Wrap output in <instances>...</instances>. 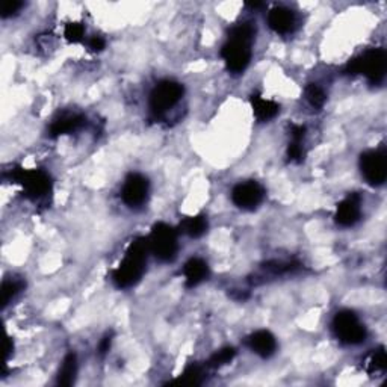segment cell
Segmentation results:
<instances>
[{
	"instance_id": "1",
	"label": "cell",
	"mask_w": 387,
	"mask_h": 387,
	"mask_svg": "<svg viewBox=\"0 0 387 387\" xmlns=\"http://www.w3.org/2000/svg\"><path fill=\"white\" fill-rule=\"evenodd\" d=\"M149 251V242L145 238H138L129 245L121 264L112 273V282L116 288H132L141 280L145 271V265H147Z\"/></svg>"
},
{
	"instance_id": "2",
	"label": "cell",
	"mask_w": 387,
	"mask_h": 387,
	"mask_svg": "<svg viewBox=\"0 0 387 387\" xmlns=\"http://www.w3.org/2000/svg\"><path fill=\"white\" fill-rule=\"evenodd\" d=\"M387 70V53L384 49H371L354 58L345 67V75H363L372 85L382 84Z\"/></svg>"
},
{
	"instance_id": "3",
	"label": "cell",
	"mask_w": 387,
	"mask_h": 387,
	"mask_svg": "<svg viewBox=\"0 0 387 387\" xmlns=\"http://www.w3.org/2000/svg\"><path fill=\"white\" fill-rule=\"evenodd\" d=\"M10 179L14 184L23 186L25 195L29 200H41L52 192V179L42 170L14 168L10 171Z\"/></svg>"
},
{
	"instance_id": "4",
	"label": "cell",
	"mask_w": 387,
	"mask_h": 387,
	"mask_svg": "<svg viewBox=\"0 0 387 387\" xmlns=\"http://www.w3.org/2000/svg\"><path fill=\"white\" fill-rule=\"evenodd\" d=\"M149 250L160 262H171L179 251L177 232L171 225L158 223L153 225L150 236L147 238Z\"/></svg>"
},
{
	"instance_id": "5",
	"label": "cell",
	"mask_w": 387,
	"mask_h": 387,
	"mask_svg": "<svg viewBox=\"0 0 387 387\" xmlns=\"http://www.w3.org/2000/svg\"><path fill=\"white\" fill-rule=\"evenodd\" d=\"M333 332L336 338L345 345H359L368 336L366 327L351 310H340L336 313L333 319Z\"/></svg>"
},
{
	"instance_id": "6",
	"label": "cell",
	"mask_w": 387,
	"mask_h": 387,
	"mask_svg": "<svg viewBox=\"0 0 387 387\" xmlns=\"http://www.w3.org/2000/svg\"><path fill=\"white\" fill-rule=\"evenodd\" d=\"M184 85L176 80H160L150 94V111L155 116L164 115L184 97Z\"/></svg>"
},
{
	"instance_id": "7",
	"label": "cell",
	"mask_w": 387,
	"mask_h": 387,
	"mask_svg": "<svg viewBox=\"0 0 387 387\" xmlns=\"http://www.w3.org/2000/svg\"><path fill=\"white\" fill-rule=\"evenodd\" d=\"M251 42L248 40L229 36V41L221 49V58L225 67L233 75H239L247 70L251 61Z\"/></svg>"
},
{
	"instance_id": "8",
	"label": "cell",
	"mask_w": 387,
	"mask_h": 387,
	"mask_svg": "<svg viewBox=\"0 0 387 387\" xmlns=\"http://www.w3.org/2000/svg\"><path fill=\"white\" fill-rule=\"evenodd\" d=\"M360 171L371 186H382L387 179V158L384 150H368L360 156Z\"/></svg>"
},
{
	"instance_id": "9",
	"label": "cell",
	"mask_w": 387,
	"mask_h": 387,
	"mask_svg": "<svg viewBox=\"0 0 387 387\" xmlns=\"http://www.w3.org/2000/svg\"><path fill=\"white\" fill-rule=\"evenodd\" d=\"M264 188L254 180L238 184L232 191V201L235 203V206L244 210H254L259 208V204L264 201Z\"/></svg>"
},
{
	"instance_id": "10",
	"label": "cell",
	"mask_w": 387,
	"mask_h": 387,
	"mask_svg": "<svg viewBox=\"0 0 387 387\" xmlns=\"http://www.w3.org/2000/svg\"><path fill=\"white\" fill-rule=\"evenodd\" d=\"M150 191L149 179L142 174H130L121 189V199L129 208H140L147 201Z\"/></svg>"
},
{
	"instance_id": "11",
	"label": "cell",
	"mask_w": 387,
	"mask_h": 387,
	"mask_svg": "<svg viewBox=\"0 0 387 387\" xmlns=\"http://www.w3.org/2000/svg\"><path fill=\"white\" fill-rule=\"evenodd\" d=\"M362 216V199L359 194H349L343 199L336 209V223L340 227H353Z\"/></svg>"
},
{
	"instance_id": "12",
	"label": "cell",
	"mask_w": 387,
	"mask_h": 387,
	"mask_svg": "<svg viewBox=\"0 0 387 387\" xmlns=\"http://www.w3.org/2000/svg\"><path fill=\"white\" fill-rule=\"evenodd\" d=\"M297 25V16L289 8L284 6H275L268 12V26L273 29L275 34L288 35Z\"/></svg>"
},
{
	"instance_id": "13",
	"label": "cell",
	"mask_w": 387,
	"mask_h": 387,
	"mask_svg": "<svg viewBox=\"0 0 387 387\" xmlns=\"http://www.w3.org/2000/svg\"><path fill=\"white\" fill-rule=\"evenodd\" d=\"M247 345L254 354L260 355L262 359H268V357H271L275 353L277 340L273 333L266 330H259L248 336Z\"/></svg>"
},
{
	"instance_id": "14",
	"label": "cell",
	"mask_w": 387,
	"mask_h": 387,
	"mask_svg": "<svg viewBox=\"0 0 387 387\" xmlns=\"http://www.w3.org/2000/svg\"><path fill=\"white\" fill-rule=\"evenodd\" d=\"M86 124V118L82 114H64L50 124V136H61V135H68L73 132L82 129Z\"/></svg>"
},
{
	"instance_id": "15",
	"label": "cell",
	"mask_w": 387,
	"mask_h": 387,
	"mask_svg": "<svg viewBox=\"0 0 387 387\" xmlns=\"http://www.w3.org/2000/svg\"><path fill=\"white\" fill-rule=\"evenodd\" d=\"M185 274V283L188 288H195L199 286L200 283L204 280H208L209 277V266L206 262L200 258H192L186 262V265L184 268Z\"/></svg>"
},
{
	"instance_id": "16",
	"label": "cell",
	"mask_w": 387,
	"mask_h": 387,
	"mask_svg": "<svg viewBox=\"0 0 387 387\" xmlns=\"http://www.w3.org/2000/svg\"><path fill=\"white\" fill-rule=\"evenodd\" d=\"M251 106L255 120L260 123H266L275 118L280 112V105L274 100H268L260 96V94H253L251 96Z\"/></svg>"
},
{
	"instance_id": "17",
	"label": "cell",
	"mask_w": 387,
	"mask_h": 387,
	"mask_svg": "<svg viewBox=\"0 0 387 387\" xmlns=\"http://www.w3.org/2000/svg\"><path fill=\"white\" fill-rule=\"evenodd\" d=\"M363 368L372 377H378L379 374H383L387 368V355H386L384 348L382 347L378 349H374V351H372L366 359H364Z\"/></svg>"
},
{
	"instance_id": "18",
	"label": "cell",
	"mask_w": 387,
	"mask_h": 387,
	"mask_svg": "<svg viewBox=\"0 0 387 387\" xmlns=\"http://www.w3.org/2000/svg\"><path fill=\"white\" fill-rule=\"evenodd\" d=\"M77 374V359L76 354H67L61 364V369L58 372V384L60 386H71L75 383Z\"/></svg>"
},
{
	"instance_id": "19",
	"label": "cell",
	"mask_w": 387,
	"mask_h": 387,
	"mask_svg": "<svg viewBox=\"0 0 387 387\" xmlns=\"http://www.w3.org/2000/svg\"><path fill=\"white\" fill-rule=\"evenodd\" d=\"M208 225L209 224L206 216L195 215L191 218H186V220L180 224V229L189 238H201L204 233L208 232Z\"/></svg>"
},
{
	"instance_id": "20",
	"label": "cell",
	"mask_w": 387,
	"mask_h": 387,
	"mask_svg": "<svg viewBox=\"0 0 387 387\" xmlns=\"http://www.w3.org/2000/svg\"><path fill=\"white\" fill-rule=\"evenodd\" d=\"M25 288V282L20 279H10L5 280L2 284V290H0V301H2V308H6L17 294H20Z\"/></svg>"
},
{
	"instance_id": "21",
	"label": "cell",
	"mask_w": 387,
	"mask_h": 387,
	"mask_svg": "<svg viewBox=\"0 0 387 387\" xmlns=\"http://www.w3.org/2000/svg\"><path fill=\"white\" fill-rule=\"evenodd\" d=\"M304 97L305 100H308V103L315 109V111H321L327 101V94L318 84H309L308 86H305Z\"/></svg>"
},
{
	"instance_id": "22",
	"label": "cell",
	"mask_w": 387,
	"mask_h": 387,
	"mask_svg": "<svg viewBox=\"0 0 387 387\" xmlns=\"http://www.w3.org/2000/svg\"><path fill=\"white\" fill-rule=\"evenodd\" d=\"M203 375H204V372L200 366H197V364H191V366H188L184 371V374H180V377L173 383L182 384V386H199L203 383Z\"/></svg>"
},
{
	"instance_id": "23",
	"label": "cell",
	"mask_w": 387,
	"mask_h": 387,
	"mask_svg": "<svg viewBox=\"0 0 387 387\" xmlns=\"http://www.w3.org/2000/svg\"><path fill=\"white\" fill-rule=\"evenodd\" d=\"M236 357V349L232 347L221 348L220 351H216L214 355L210 357L208 362V366L210 368H221L224 364H229L233 359Z\"/></svg>"
},
{
	"instance_id": "24",
	"label": "cell",
	"mask_w": 387,
	"mask_h": 387,
	"mask_svg": "<svg viewBox=\"0 0 387 387\" xmlns=\"http://www.w3.org/2000/svg\"><path fill=\"white\" fill-rule=\"evenodd\" d=\"M85 36V27L80 23H67L64 27V38L67 40L70 45H79L82 42Z\"/></svg>"
},
{
	"instance_id": "25",
	"label": "cell",
	"mask_w": 387,
	"mask_h": 387,
	"mask_svg": "<svg viewBox=\"0 0 387 387\" xmlns=\"http://www.w3.org/2000/svg\"><path fill=\"white\" fill-rule=\"evenodd\" d=\"M288 158L290 162H303L304 159V147H303V142H294L290 141L289 142V147H288Z\"/></svg>"
},
{
	"instance_id": "26",
	"label": "cell",
	"mask_w": 387,
	"mask_h": 387,
	"mask_svg": "<svg viewBox=\"0 0 387 387\" xmlns=\"http://www.w3.org/2000/svg\"><path fill=\"white\" fill-rule=\"evenodd\" d=\"M23 8V3L18 2V0H10V2H3L2 3V17L3 18H8V17H12V16H16V14Z\"/></svg>"
},
{
	"instance_id": "27",
	"label": "cell",
	"mask_w": 387,
	"mask_h": 387,
	"mask_svg": "<svg viewBox=\"0 0 387 387\" xmlns=\"http://www.w3.org/2000/svg\"><path fill=\"white\" fill-rule=\"evenodd\" d=\"M88 47L92 52H101L106 47V41L103 36H99V35H94L88 40Z\"/></svg>"
},
{
	"instance_id": "28",
	"label": "cell",
	"mask_w": 387,
	"mask_h": 387,
	"mask_svg": "<svg viewBox=\"0 0 387 387\" xmlns=\"http://www.w3.org/2000/svg\"><path fill=\"white\" fill-rule=\"evenodd\" d=\"M111 343H112L111 336H105V338L101 339V342L99 343V354L105 355L109 349H111Z\"/></svg>"
},
{
	"instance_id": "29",
	"label": "cell",
	"mask_w": 387,
	"mask_h": 387,
	"mask_svg": "<svg viewBox=\"0 0 387 387\" xmlns=\"http://www.w3.org/2000/svg\"><path fill=\"white\" fill-rule=\"evenodd\" d=\"M6 357H5V360H8L10 359V354L12 353V349H14V343H12V339H6Z\"/></svg>"
},
{
	"instance_id": "30",
	"label": "cell",
	"mask_w": 387,
	"mask_h": 387,
	"mask_svg": "<svg viewBox=\"0 0 387 387\" xmlns=\"http://www.w3.org/2000/svg\"><path fill=\"white\" fill-rule=\"evenodd\" d=\"M248 8H251V10H259L264 6V3H260V2H251V3H247Z\"/></svg>"
}]
</instances>
